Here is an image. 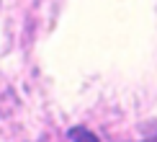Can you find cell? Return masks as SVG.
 Wrapping results in <instances>:
<instances>
[{"mask_svg":"<svg viewBox=\"0 0 157 142\" xmlns=\"http://www.w3.org/2000/svg\"><path fill=\"white\" fill-rule=\"evenodd\" d=\"M67 137H70V142H101L90 129H85V127H72L67 132Z\"/></svg>","mask_w":157,"mask_h":142,"instance_id":"6da1fadb","label":"cell"}]
</instances>
